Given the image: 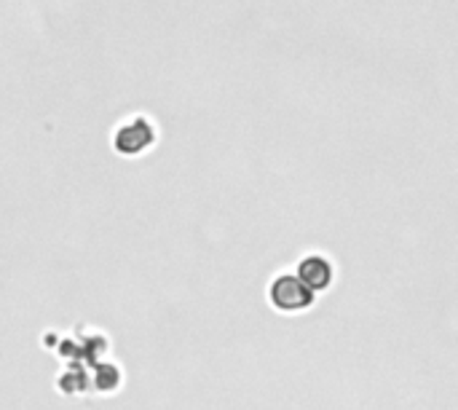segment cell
Returning <instances> with one entry per match:
<instances>
[{
	"mask_svg": "<svg viewBox=\"0 0 458 410\" xmlns=\"http://www.w3.org/2000/svg\"><path fill=\"white\" fill-rule=\"evenodd\" d=\"M268 298L279 312H303V309L314 306V301H317L314 290L298 274L276 277L271 290H268Z\"/></svg>",
	"mask_w": 458,
	"mask_h": 410,
	"instance_id": "6da1fadb",
	"label": "cell"
},
{
	"mask_svg": "<svg viewBox=\"0 0 458 410\" xmlns=\"http://www.w3.org/2000/svg\"><path fill=\"white\" fill-rule=\"evenodd\" d=\"M298 277L317 293V290H327L333 285V263L322 255H309L301 261L298 266Z\"/></svg>",
	"mask_w": 458,
	"mask_h": 410,
	"instance_id": "7a4b0ae2",
	"label": "cell"
}]
</instances>
